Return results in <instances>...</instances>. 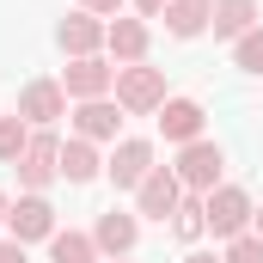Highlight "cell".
Masks as SVG:
<instances>
[{"mask_svg":"<svg viewBox=\"0 0 263 263\" xmlns=\"http://www.w3.org/2000/svg\"><path fill=\"white\" fill-rule=\"evenodd\" d=\"M117 104H123V117H159V104H165V73L147 62H129L117 67Z\"/></svg>","mask_w":263,"mask_h":263,"instance_id":"cell-1","label":"cell"},{"mask_svg":"<svg viewBox=\"0 0 263 263\" xmlns=\"http://www.w3.org/2000/svg\"><path fill=\"white\" fill-rule=\"evenodd\" d=\"M55 178H62V141H55V129H37L31 147L18 153V190L25 196H43Z\"/></svg>","mask_w":263,"mask_h":263,"instance_id":"cell-2","label":"cell"},{"mask_svg":"<svg viewBox=\"0 0 263 263\" xmlns=\"http://www.w3.org/2000/svg\"><path fill=\"white\" fill-rule=\"evenodd\" d=\"M202 208H208V233H214V239H239V233H251V220H257V208H251V196H245L239 184L208 190Z\"/></svg>","mask_w":263,"mask_h":263,"instance_id":"cell-3","label":"cell"},{"mask_svg":"<svg viewBox=\"0 0 263 263\" xmlns=\"http://www.w3.org/2000/svg\"><path fill=\"white\" fill-rule=\"evenodd\" d=\"M220 165H227V153L214 147V141H190V147H178V184L190 190V196H208V190H220Z\"/></svg>","mask_w":263,"mask_h":263,"instance_id":"cell-4","label":"cell"},{"mask_svg":"<svg viewBox=\"0 0 263 263\" xmlns=\"http://www.w3.org/2000/svg\"><path fill=\"white\" fill-rule=\"evenodd\" d=\"M178 202H184V184H178V172L172 165H153L147 178H141V190H135V214H147V220H172L178 214Z\"/></svg>","mask_w":263,"mask_h":263,"instance_id":"cell-5","label":"cell"},{"mask_svg":"<svg viewBox=\"0 0 263 263\" xmlns=\"http://www.w3.org/2000/svg\"><path fill=\"white\" fill-rule=\"evenodd\" d=\"M147 172H153V141H141V135H123V141L110 147V159H104V178H110L117 190H141Z\"/></svg>","mask_w":263,"mask_h":263,"instance_id":"cell-6","label":"cell"},{"mask_svg":"<svg viewBox=\"0 0 263 263\" xmlns=\"http://www.w3.org/2000/svg\"><path fill=\"white\" fill-rule=\"evenodd\" d=\"M18 117H25L31 129H55V123L67 117L62 80H25V92H18Z\"/></svg>","mask_w":263,"mask_h":263,"instance_id":"cell-7","label":"cell"},{"mask_svg":"<svg viewBox=\"0 0 263 263\" xmlns=\"http://www.w3.org/2000/svg\"><path fill=\"white\" fill-rule=\"evenodd\" d=\"M110 86H117V67L104 62V55H80V62H67V73H62V92L73 98V104L110 98Z\"/></svg>","mask_w":263,"mask_h":263,"instance_id":"cell-8","label":"cell"},{"mask_svg":"<svg viewBox=\"0 0 263 263\" xmlns=\"http://www.w3.org/2000/svg\"><path fill=\"white\" fill-rule=\"evenodd\" d=\"M6 227H12L18 245L55 239V208H49V196H18V202H12V214H6Z\"/></svg>","mask_w":263,"mask_h":263,"instance_id":"cell-9","label":"cell"},{"mask_svg":"<svg viewBox=\"0 0 263 263\" xmlns=\"http://www.w3.org/2000/svg\"><path fill=\"white\" fill-rule=\"evenodd\" d=\"M55 43H62L67 62L98 55V49H104V18H98V12H67L62 25H55Z\"/></svg>","mask_w":263,"mask_h":263,"instance_id":"cell-10","label":"cell"},{"mask_svg":"<svg viewBox=\"0 0 263 263\" xmlns=\"http://www.w3.org/2000/svg\"><path fill=\"white\" fill-rule=\"evenodd\" d=\"M92 239H98L104 257H129L135 245H141V214H129V208H104L98 227H92Z\"/></svg>","mask_w":263,"mask_h":263,"instance_id":"cell-11","label":"cell"},{"mask_svg":"<svg viewBox=\"0 0 263 263\" xmlns=\"http://www.w3.org/2000/svg\"><path fill=\"white\" fill-rule=\"evenodd\" d=\"M202 123H208V110H202L196 98H165V104H159V135H165L172 147L202 141Z\"/></svg>","mask_w":263,"mask_h":263,"instance_id":"cell-12","label":"cell"},{"mask_svg":"<svg viewBox=\"0 0 263 263\" xmlns=\"http://www.w3.org/2000/svg\"><path fill=\"white\" fill-rule=\"evenodd\" d=\"M123 104L117 98H86V104H73V135L80 141H117V129H123V117H117Z\"/></svg>","mask_w":263,"mask_h":263,"instance_id":"cell-13","label":"cell"},{"mask_svg":"<svg viewBox=\"0 0 263 263\" xmlns=\"http://www.w3.org/2000/svg\"><path fill=\"white\" fill-rule=\"evenodd\" d=\"M147 18H110L104 25V49H110V62L129 67V62H147Z\"/></svg>","mask_w":263,"mask_h":263,"instance_id":"cell-14","label":"cell"},{"mask_svg":"<svg viewBox=\"0 0 263 263\" xmlns=\"http://www.w3.org/2000/svg\"><path fill=\"white\" fill-rule=\"evenodd\" d=\"M263 25V12H257V0H214V18H208V31L220 37V43H239L245 31H257Z\"/></svg>","mask_w":263,"mask_h":263,"instance_id":"cell-15","label":"cell"},{"mask_svg":"<svg viewBox=\"0 0 263 263\" xmlns=\"http://www.w3.org/2000/svg\"><path fill=\"white\" fill-rule=\"evenodd\" d=\"M62 178L67 184H92V178H104V159H98V147L92 141H62Z\"/></svg>","mask_w":263,"mask_h":263,"instance_id":"cell-16","label":"cell"},{"mask_svg":"<svg viewBox=\"0 0 263 263\" xmlns=\"http://www.w3.org/2000/svg\"><path fill=\"white\" fill-rule=\"evenodd\" d=\"M208 18H214V0H172L165 6V31L172 37H202Z\"/></svg>","mask_w":263,"mask_h":263,"instance_id":"cell-17","label":"cell"},{"mask_svg":"<svg viewBox=\"0 0 263 263\" xmlns=\"http://www.w3.org/2000/svg\"><path fill=\"white\" fill-rule=\"evenodd\" d=\"M49 257H55V263H104V251H98V239H92V233L55 227V239H49Z\"/></svg>","mask_w":263,"mask_h":263,"instance_id":"cell-18","label":"cell"},{"mask_svg":"<svg viewBox=\"0 0 263 263\" xmlns=\"http://www.w3.org/2000/svg\"><path fill=\"white\" fill-rule=\"evenodd\" d=\"M172 233H178L184 245H196L202 233H208V208H202V196H190V190H184V202H178V214H172Z\"/></svg>","mask_w":263,"mask_h":263,"instance_id":"cell-19","label":"cell"},{"mask_svg":"<svg viewBox=\"0 0 263 263\" xmlns=\"http://www.w3.org/2000/svg\"><path fill=\"white\" fill-rule=\"evenodd\" d=\"M31 135H37V129H31L18 110H12V117H0V165H18V153L31 147Z\"/></svg>","mask_w":263,"mask_h":263,"instance_id":"cell-20","label":"cell"},{"mask_svg":"<svg viewBox=\"0 0 263 263\" xmlns=\"http://www.w3.org/2000/svg\"><path fill=\"white\" fill-rule=\"evenodd\" d=\"M233 62L245 67V73H263V25H257V31H245V37L233 43Z\"/></svg>","mask_w":263,"mask_h":263,"instance_id":"cell-21","label":"cell"},{"mask_svg":"<svg viewBox=\"0 0 263 263\" xmlns=\"http://www.w3.org/2000/svg\"><path fill=\"white\" fill-rule=\"evenodd\" d=\"M220 263H263V239H257V233H239V239H227Z\"/></svg>","mask_w":263,"mask_h":263,"instance_id":"cell-22","label":"cell"},{"mask_svg":"<svg viewBox=\"0 0 263 263\" xmlns=\"http://www.w3.org/2000/svg\"><path fill=\"white\" fill-rule=\"evenodd\" d=\"M129 0H80V12H98V18H117Z\"/></svg>","mask_w":263,"mask_h":263,"instance_id":"cell-23","label":"cell"},{"mask_svg":"<svg viewBox=\"0 0 263 263\" xmlns=\"http://www.w3.org/2000/svg\"><path fill=\"white\" fill-rule=\"evenodd\" d=\"M135 12H141V18H165V6H172V0H129Z\"/></svg>","mask_w":263,"mask_h":263,"instance_id":"cell-24","label":"cell"},{"mask_svg":"<svg viewBox=\"0 0 263 263\" xmlns=\"http://www.w3.org/2000/svg\"><path fill=\"white\" fill-rule=\"evenodd\" d=\"M0 263H31V257H25V245H18V239H0Z\"/></svg>","mask_w":263,"mask_h":263,"instance_id":"cell-25","label":"cell"},{"mask_svg":"<svg viewBox=\"0 0 263 263\" xmlns=\"http://www.w3.org/2000/svg\"><path fill=\"white\" fill-rule=\"evenodd\" d=\"M184 263H220V257H208V251H190V257H184Z\"/></svg>","mask_w":263,"mask_h":263,"instance_id":"cell-26","label":"cell"},{"mask_svg":"<svg viewBox=\"0 0 263 263\" xmlns=\"http://www.w3.org/2000/svg\"><path fill=\"white\" fill-rule=\"evenodd\" d=\"M6 214H12V196H6V190H0V220H6Z\"/></svg>","mask_w":263,"mask_h":263,"instance_id":"cell-27","label":"cell"},{"mask_svg":"<svg viewBox=\"0 0 263 263\" xmlns=\"http://www.w3.org/2000/svg\"><path fill=\"white\" fill-rule=\"evenodd\" d=\"M251 233H257V239H263V208H257V220H251Z\"/></svg>","mask_w":263,"mask_h":263,"instance_id":"cell-28","label":"cell"},{"mask_svg":"<svg viewBox=\"0 0 263 263\" xmlns=\"http://www.w3.org/2000/svg\"><path fill=\"white\" fill-rule=\"evenodd\" d=\"M104 263H129V257H104Z\"/></svg>","mask_w":263,"mask_h":263,"instance_id":"cell-29","label":"cell"}]
</instances>
